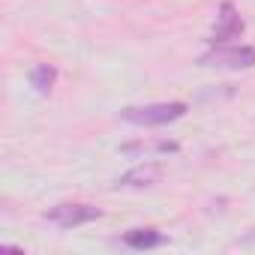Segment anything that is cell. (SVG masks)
Returning a JSON list of instances; mask_svg holds the SVG:
<instances>
[{
	"instance_id": "1",
	"label": "cell",
	"mask_w": 255,
	"mask_h": 255,
	"mask_svg": "<svg viewBox=\"0 0 255 255\" xmlns=\"http://www.w3.org/2000/svg\"><path fill=\"white\" fill-rule=\"evenodd\" d=\"M189 105L186 102H147V105H126L120 108V120L129 126H168L180 117H186Z\"/></svg>"
},
{
	"instance_id": "2",
	"label": "cell",
	"mask_w": 255,
	"mask_h": 255,
	"mask_svg": "<svg viewBox=\"0 0 255 255\" xmlns=\"http://www.w3.org/2000/svg\"><path fill=\"white\" fill-rule=\"evenodd\" d=\"M198 66L228 69V72L255 69V48L252 45H210V51L198 57Z\"/></svg>"
},
{
	"instance_id": "3",
	"label": "cell",
	"mask_w": 255,
	"mask_h": 255,
	"mask_svg": "<svg viewBox=\"0 0 255 255\" xmlns=\"http://www.w3.org/2000/svg\"><path fill=\"white\" fill-rule=\"evenodd\" d=\"M45 219L63 231L69 228H78V225H87V222H96L102 219V210L93 207V204H84V201H63V204H54L45 210Z\"/></svg>"
},
{
	"instance_id": "4",
	"label": "cell",
	"mask_w": 255,
	"mask_h": 255,
	"mask_svg": "<svg viewBox=\"0 0 255 255\" xmlns=\"http://www.w3.org/2000/svg\"><path fill=\"white\" fill-rule=\"evenodd\" d=\"M243 30H246V21H243L240 9L231 3V0H222L219 12H216V24H213L210 36H207V42L210 45H228L231 39H240Z\"/></svg>"
},
{
	"instance_id": "5",
	"label": "cell",
	"mask_w": 255,
	"mask_h": 255,
	"mask_svg": "<svg viewBox=\"0 0 255 255\" xmlns=\"http://www.w3.org/2000/svg\"><path fill=\"white\" fill-rule=\"evenodd\" d=\"M162 177H165L162 162H141L126 174H120L114 180V189H153L156 183H162Z\"/></svg>"
},
{
	"instance_id": "6",
	"label": "cell",
	"mask_w": 255,
	"mask_h": 255,
	"mask_svg": "<svg viewBox=\"0 0 255 255\" xmlns=\"http://www.w3.org/2000/svg\"><path fill=\"white\" fill-rule=\"evenodd\" d=\"M180 144L174 138H138V141H126L120 144V153L123 156H135V159H153V156H168V153H177Z\"/></svg>"
},
{
	"instance_id": "7",
	"label": "cell",
	"mask_w": 255,
	"mask_h": 255,
	"mask_svg": "<svg viewBox=\"0 0 255 255\" xmlns=\"http://www.w3.org/2000/svg\"><path fill=\"white\" fill-rule=\"evenodd\" d=\"M120 243H123L126 249L144 252V249L165 246V243H168V237H165L162 231H156V228H129V231H126V234L120 237Z\"/></svg>"
},
{
	"instance_id": "8",
	"label": "cell",
	"mask_w": 255,
	"mask_h": 255,
	"mask_svg": "<svg viewBox=\"0 0 255 255\" xmlns=\"http://www.w3.org/2000/svg\"><path fill=\"white\" fill-rule=\"evenodd\" d=\"M27 81L39 96H48L57 84V66L54 63H33L30 72H27Z\"/></svg>"
}]
</instances>
